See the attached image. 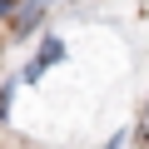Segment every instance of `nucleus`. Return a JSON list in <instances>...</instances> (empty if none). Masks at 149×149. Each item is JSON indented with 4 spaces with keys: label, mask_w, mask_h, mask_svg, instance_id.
<instances>
[{
    "label": "nucleus",
    "mask_w": 149,
    "mask_h": 149,
    "mask_svg": "<svg viewBox=\"0 0 149 149\" xmlns=\"http://www.w3.org/2000/svg\"><path fill=\"white\" fill-rule=\"evenodd\" d=\"M40 15H45V0H30V5H25L20 15H10V25H15V35H30V30L40 25Z\"/></svg>",
    "instance_id": "1"
},
{
    "label": "nucleus",
    "mask_w": 149,
    "mask_h": 149,
    "mask_svg": "<svg viewBox=\"0 0 149 149\" xmlns=\"http://www.w3.org/2000/svg\"><path fill=\"white\" fill-rule=\"evenodd\" d=\"M60 55H65V45H60V40H45V50H40V60L30 65V74H40V70H45V65H55Z\"/></svg>",
    "instance_id": "2"
},
{
    "label": "nucleus",
    "mask_w": 149,
    "mask_h": 149,
    "mask_svg": "<svg viewBox=\"0 0 149 149\" xmlns=\"http://www.w3.org/2000/svg\"><path fill=\"white\" fill-rule=\"evenodd\" d=\"M5 5H10V0H0V10H5Z\"/></svg>",
    "instance_id": "3"
},
{
    "label": "nucleus",
    "mask_w": 149,
    "mask_h": 149,
    "mask_svg": "<svg viewBox=\"0 0 149 149\" xmlns=\"http://www.w3.org/2000/svg\"><path fill=\"white\" fill-rule=\"evenodd\" d=\"M109 149H114V144H109Z\"/></svg>",
    "instance_id": "4"
}]
</instances>
